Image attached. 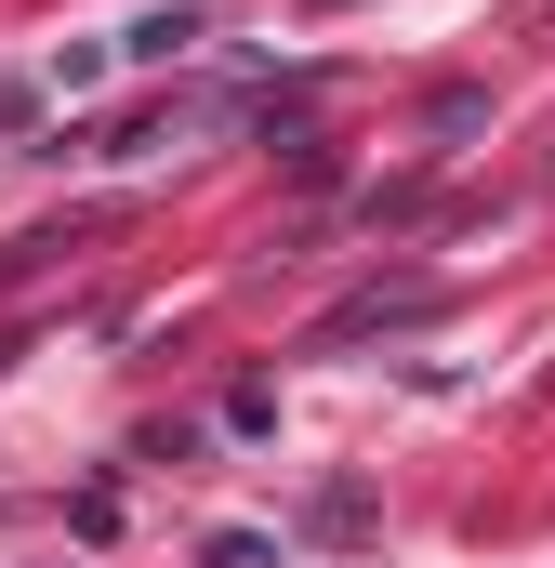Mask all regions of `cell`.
<instances>
[{"instance_id": "1", "label": "cell", "mask_w": 555, "mask_h": 568, "mask_svg": "<svg viewBox=\"0 0 555 568\" xmlns=\"http://www.w3.org/2000/svg\"><path fill=\"white\" fill-rule=\"evenodd\" d=\"M436 304H450V291H436V278H397V291H357V304H331V317H317V344H371V331H423Z\"/></svg>"}, {"instance_id": "2", "label": "cell", "mask_w": 555, "mask_h": 568, "mask_svg": "<svg viewBox=\"0 0 555 568\" xmlns=\"http://www.w3.org/2000/svg\"><path fill=\"white\" fill-rule=\"evenodd\" d=\"M185 40H199V13H145L120 53H133V67H159V53H185Z\"/></svg>"}, {"instance_id": "3", "label": "cell", "mask_w": 555, "mask_h": 568, "mask_svg": "<svg viewBox=\"0 0 555 568\" xmlns=\"http://www.w3.org/2000/svg\"><path fill=\"white\" fill-rule=\"evenodd\" d=\"M199 568H278V542H265V529H212V542H199Z\"/></svg>"}]
</instances>
